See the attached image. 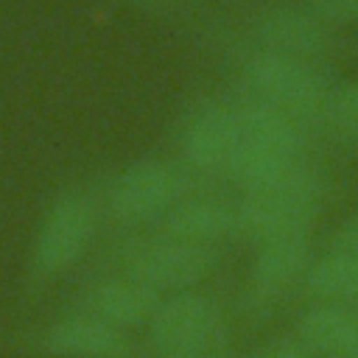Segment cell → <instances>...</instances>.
Listing matches in <instances>:
<instances>
[{"label":"cell","mask_w":358,"mask_h":358,"mask_svg":"<svg viewBox=\"0 0 358 358\" xmlns=\"http://www.w3.org/2000/svg\"><path fill=\"white\" fill-rule=\"evenodd\" d=\"M39 347L56 358H129L131 352L123 330L87 310L50 322L39 333Z\"/></svg>","instance_id":"9c48e42d"},{"label":"cell","mask_w":358,"mask_h":358,"mask_svg":"<svg viewBox=\"0 0 358 358\" xmlns=\"http://www.w3.org/2000/svg\"><path fill=\"white\" fill-rule=\"evenodd\" d=\"M215 263H218L215 246H199L168 235L131 243L123 257L126 274L157 294L193 291V285H199L213 274Z\"/></svg>","instance_id":"8992f818"},{"label":"cell","mask_w":358,"mask_h":358,"mask_svg":"<svg viewBox=\"0 0 358 358\" xmlns=\"http://www.w3.org/2000/svg\"><path fill=\"white\" fill-rule=\"evenodd\" d=\"M257 48L316 62L330 48V25L313 11L288 3L263 8L252 22Z\"/></svg>","instance_id":"ba28073f"},{"label":"cell","mask_w":358,"mask_h":358,"mask_svg":"<svg viewBox=\"0 0 358 358\" xmlns=\"http://www.w3.org/2000/svg\"><path fill=\"white\" fill-rule=\"evenodd\" d=\"M296 341L310 355L341 358L358 341V310L341 302H313L296 322Z\"/></svg>","instance_id":"5bb4252c"},{"label":"cell","mask_w":358,"mask_h":358,"mask_svg":"<svg viewBox=\"0 0 358 358\" xmlns=\"http://www.w3.org/2000/svg\"><path fill=\"white\" fill-rule=\"evenodd\" d=\"M241 78L252 98H260L296 120L324 115L333 84L310 59L255 48L241 62Z\"/></svg>","instance_id":"7a4b0ae2"},{"label":"cell","mask_w":358,"mask_h":358,"mask_svg":"<svg viewBox=\"0 0 358 358\" xmlns=\"http://www.w3.org/2000/svg\"><path fill=\"white\" fill-rule=\"evenodd\" d=\"M162 302V294L137 282L134 277H103L92 282L84 294V310L109 322L117 330L148 324Z\"/></svg>","instance_id":"7c38bea8"},{"label":"cell","mask_w":358,"mask_h":358,"mask_svg":"<svg viewBox=\"0 0 358 358\" xmlns=\"http://www.w3.org/2000/svg\"><path fill=\"white\" fill-rule=\"evenodd\" d=\"M341 358H358V341H355V344L350 347V352H344Z\"/></svg>","instance_id":"ffe728a7"},{"label":"cell","mask_w":358,"mask_h":358,"mask_svg":"<svg viewBox=\"0 0 358 358\" xmlns=\"http://www.w3.org/2000/svg\"><path fill=\"white\" fill-rule=\"evenodd\" d=\"M302 282L316 302L358 305V252L330 246V252L313 257Z\"/></svg>","instance_id":"9a60e30c"},{"label":"cell","mask_w":358,"mask_h":358,"mask_svg":"<svg viewBox=\"0 0 358 358\" xmlns=\"http://www.w3.org/2000/svg\"><path fill=\"white\" fill-rule=\"evenodd\" d=\"M162 235L199 246H215L238 235L235 204L215 196H185L162 218Z\"/></svg>","instance_id":"4fadbf2b"},{"label":"cell","mask_w":358,"mask_h":358,"mask_svg":"<svg viewBox=\"0 0 358 358\" xmlns=\"http://www.w3.org/2000/svg\"><path fill=\"white\" fill-rule=\"evenodd\" d=\"M187 196V176L168 159L143 157L126 165L106 190V210L123 227L162 221Z\"/></svg>","instance_id":"5b68a950"},{"label":"cell","mask_w":358,"mask_h":358,"mask_svg":"<svg viewBox=\"0 0 358 358\" xmlns=\"http://www.w3.org/2000/svg\"><path fill=\"white\" fill-rule=\"evenodd\" d=\"M310 8L327 25H350V22H358V0H310Z\"/></svg>","instance_id":"e0dca14e"},{"label":"cell","mask_w":358,"mask_h":358,"mask_svg":"<svg viewBox=\"0 0 358 358\" xmlns=\"http://www.w3.org/2000/svg\"><path fill=\"white\" fill-rule=\"evenodd\" d=\"M310 232L274 238L257 246L249 268V291L257 302H274L310 268Z\"/></svg>","instance_id":"30bf717a"},{"label":"cell","mask_w":358,"mask_h":358,"mask_svg":"<svg viewBox=\"0 0 358 358\" xmlns=\"http://www.w3.org/2000/svg\"><path fill=\"white\" fill-rule=\"evenodd\" d=\"M238 109V123H241V143L268 151V154H280V157H291V159H305V148H308V134L302 120H296L294 115L246 95L241 103H235Z\"/></svg>","instance_id":"8fae6325"},{"label":"cell","mask_w":358,"mask_h":358,"mask_svg":"<svg viewBox=\"0 0 358 358\" xmlns=\"http://www.w3.org/2000/svg\"><path fill=\"white\" fill-rule=\"evenodd\" d=\"M98 229V207L84 190H62L39 215L31 241V274L53 280L70 271L92 246Z\"/></svg>","instance_id":"3957f363"},{"label":"cell","mask_w":358,"mask_h":358,"mask_svg":"<svg viewBox=\"0 0 358 358\" xmlns=\"http://www.w3.org/2000/svg\"><path fill=\"white\" fill-rule=\"evenodd\" d=\"M322 117L344 137L358 140V81L333 84Z\"/></svg>","instance_id":"2e32d148"},{"label":"cell","mask_w":358,"mask_h":358,"mask_svg":"<svg viewBox=\"0 0 358 358\" xmlns=\"http://www.w3.org/2000/svg\"><path fill=\"white\" fill-rule=\"evenodd\" d=\"M224 327L221 308L201 291L162 296L148 322V347L154 358H210Z\"/></svg>","instance_id":"277c9868"},{"label":"cell","mask_w":358,"mask_h":358,"mask_svg":"<svg viewBox=\"0 0 358 358\" xmlns=\"http://www.w3.org/2000/svg\"><path fill=\"white\" fill-rule=\"evenodd\" d=\"M324 196V176L308 162H299L277 185L255 193H241V201L235 204L238 235L260 246L274 238L310 232L316 215L322 213Z\"/></svg>","instance_id":"6da1fadb"},{"label":"cell","mask_w":358,"mask_h":358,"mask_svg":"<svg viewBox=\"0 0 358 358\" xmlns=\"http://www.w3.org/2000/svg\"><path fill=\"white\" fill-rule=\"evenodd\" d=\"M266 358H313L299 341H277L268 352H266Z\"/></svg>","instance_id":"d6986e66"},{"label":"cell","mask_w":358,"mask_h":358,"mask_svg":"<svg viewBox=\"0 0 358 358\" xmlns=\"http://www.w3.org/2000/svg\"><path fill=\"white\" fill-rule=\"evenodd\" d=\"M333 249H344V252H358V213H352L350 218L341 221V227L333 235Z\"/></svg>","instance_id":"ac0fdd59"},{"label":"cell","mask_w":358,"mask_h":358,"mask_svg":"<svg viewBox=\"0 0 358 358\" xmlns=\"http://www.w3.org/2000/svg\"><path fill=\"white\" fill-rule=\"evenodd\" d=\"M241 143V123L235 103L204 98L199 101L179 126L182 162L201 173H227Z\"/></svg>","instance_id":"52a82bcc"}]
</instances>
